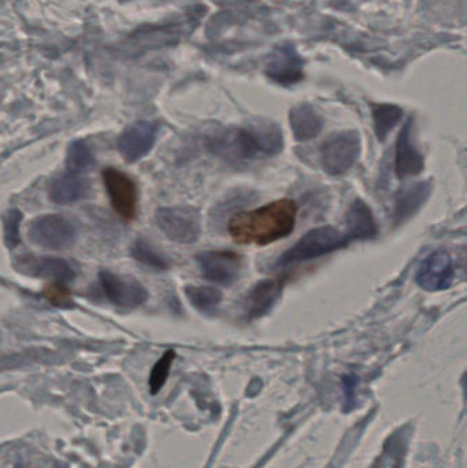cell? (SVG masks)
<instances>
[{
	"label": "cell",
	"mask_w": 467,
	"mask_h": 468,
	"mask_svg": "<svg viewBox=\"0 0 467 468\" xmlns=\"http://www.w3.org/2000/svg\"><path fill=\"white\" fill-rule=\"evenodd\" d=\"M16 468H24V465L17 464V465H16Z\"/></svg>",
	"instance_id": "cell-27"
},
{
	"label": "cell",
	"mask_w": 467,
	"mask_h": 468,
	"mask_svg": "<svg viewBox=\"0 0 467 468\" xmlns=\"http://www.w3.org/2000/svg\"><path fill=\"white\" fill-rule=\"evenodd\" d=\"M174 357H176V352L173 349H169L165 352L164 357L158 362L155 363L151 370V374H149V381L151 395H157L164 387V385L166 384Z\"/></svg>",
	"instance_id": "cell-24"
},
{
	"label": "cell",
	"mask_w": 467,
	"mask_h": 468,
	"mask_svg": "<svg viewBox=\"0 0 467 468\" xmlns=\"http://www.w3.org/2000/svg\"><path fill=\"white\" fill-rule=\"evenodd\" d=\"M184 294L195 309L203 314H211L216 311L222 303V292L216 288L188 285L184 288Z\"/></svg>",
	"instance_id": "cell-20"
},
{
	"label": "cell",
	"mask_w": 467,
	"mask_h": 468,
	"mask_svg": "<svg viewBox=\"0 0 467 468\" xmlns=\"http://www.w3.org/2000/svg\"><path fill=\"white\" fill-rule=\"evenodd\" d=\"M214 147L218 154L234 159H258L279 154L284 147V137L276 124L256 122L219 137Z\"/></svg>",
	"instance_id": "cell-2"
},
{
	"label": "cell",
	"mask_w": 467,
	"mask_h": 468,
	"mask_svg": "<svg viewBox=\"0 0 467 468\" xmlns=\"http://www.w3.org/2000/svg\"><path fill=\"white\" fill-rule=\"evenodd\" d=\"M155 221L167 239L179 244H192L201 237L202 215L194 207H164Z\"/></svg>",
	"instance_id": "cell-6"
},
{
	"label": "cell",
	"mask_w": 467,
	"mask_h": 468,
	"mask_svg": "<svg viewBox=\"0 0 467 468\" xmlns=\"http://www.w3.org/2000/svg\"><path fill=\"white\" fill-rule=\"evenodd\" d=\"M289 124L292 132L297 142H309L316 139L321 134L322 122L321 115L310 104H299L289 111Z\"/></svg>",
	"instance_id": "cell-19"
},
{
	"label": "cell",
	"mask_w": 467,
	"mask_h": 468,
	"mask_svg": "<svg viewBox=\"0 0 467 468\" xmlns=\"http://www.w3.org/2000/svg\"><path fill=\"white\" fill-rule=\"evenodd\" d=\"M454 263L448 252L439 249L425 257L416 274V282L426 292L447 290L454 282Z\"/></svg>",
	"instance_id": "cell-11"
},
{
	"label": "cell",
	"mask_w": 467,
	"mask_h": 468,
	"mask_svg": "<svg viewBox=\"0 0 467 468\" xmlns=\"http://www.w3.org/2000/svg\"><path fill=\"white\" fill-rule=\"evenodd\" d=\"M287 281H288V277L281 275V277L272 278V280L271 278L264 280L255 285L247 296L246 305H244L247 319H259L269 314L281 297Z\"/></svg>",
	"instance_id": "cell-13"
},
{
	"label": "cell",
	"mask_w": 467,
	"mask_h": 468,
	"mask_svg": "<svg viewBox=\"0 0 467 468\" xmlns=\"http://www.w3.org/2000/svg\"><path fill=\"white\" fill-rule=\"evenodd\" d=\"M197 265L207 281L231 287L243 272L244 260L234 251H207L196 257Z\"/></svg>",
	"instance_id": "cell-7"
},
{
	"label": "cell",
	"mask_w": 467,
	"mask_h": 468,
	"mask_svg": "<svg viewBox=\"0 0 467 468\" xmlns=\"http://www.w3.org/2000/svg\"><path fill=\"white\" fill-rule=\"evenodd\" d=\"M42 296L59 309H72L74 305L73 297L70 295L69 289L64 282L55 281L54 284H50L42 290Z\"/></svg>",
	"instance_id": "cell-26"
},
{
	"label": "cell",
	"mask_w": 467,
	"mask_h": 468,
	"mask_svg": "<svg viewBox=\"0 0 467 468\" xmlns=\"http://www.w3.org/2000/svg\"><path fill=\"white\" fill-rule=\"evenodd\" d=\"M131 254L134 259L142 263L144 266L151 267L154 270L164 272L170 267L169 259L159 251L158 248H155L149 240L137 239L131 248Z\"/></svg>",
	"instance_id": "cell-22"
},
{
	"label": "cell",
	"mask_w": 467,
	"mask_h": 468,
	"mask_svg": "<svg viewBox=\"0 0 467 468\" xmlns=\"http://www.w3.org/2000/svg\"><path fill=\"white\" fill-rule=\"evenodd\" d=\"M103 181L114 211L125 221L134 219L137 212V188L134 180L119 170L107 167L103 172Z\"/></svg>",
	"instance_id": "cell-9"
},
{
	"label": "cell",
	"mask_w": 467,
	"mask_h": 468,
	"mask_svg": "<svg viewBox=\"0 0 467 468\" xmlns=\"http://www.w3.org/2000/svg\"><path fill=\"white\" fill-rule=\"evenodd\" d=\"M349 242H352L348 234L334 226L316 227L307 232L296 244L287 249L279 257L277 265L288 266L295 263L316 259V257L339 251L341 248L348 247Z\"/></svg>",
	"instance_id": "cell-3"
},
{
	"label": "cell",
	"mask_w": 467,
	"mask_h": 468,
	"mask_svg": "<svg viewBox=\"0 0 467 468\" xmlns=\"http://www.w3.org/2000/svg\"><path fill=\"white\" fill-rule=\"evenodd\" d=\"M424 167V157L413 142V119H410L402 127L396 140L394 173L398 175V179L403 180L418 175Z\"/></svg>",
	"instance_id": "cell-14"
},
{
	"label": "cell",
	"mask_w": 467,
	"mask_h": 468,
	"mask_svg": "<svg viewBox=\"0 0 467 468\" xmlns=\"http://www.w3.org/2000/svg\"><path fill=\"white\" fill-rule=\"evenodd\" d=\"M266 74L277 84L288 87L303 79V62L291 46L279 47L267 64Z\"/></svg>",
	"instance_id": "cell-15"
},
{
	"label": "cell",
	"mask_w": 467,
	"mask_h": 468,
	"mask_svg": "<svg viewBox=\"0 0 467 468\" xmlns=\"http://www.w3.org/2000/svg\"><path fill=\"white\" fill-rule=\"evenodd\" d=\"M297 206L281 199L251 211H241L229 219L228 232L237 244L264 245L286 239L294 232Z\"/></svg>",
	"instance_id": "cell-1"
},
{
	"label": "cell",
	"mask_w": 467,
	"mask_h": 468,
	"mask_svg": "<svg viewBox=\"0 0 467 468\" xmlns=\"http://www.w3.org/2000/svg\"><path fill=\"white\" fill-rule=\"evenodd\" d=\"M361 155V136L356 130L332 134L322 142L319 159L325 173L333 177L346 174Z\"/></svg>",
	"instance_id": "cell-4"
},
{
	"label": "cell",
	"mask_w": 467,
	"mask_h": 468,
	"mask_svg": "<svg viewBox=\"0 0 467 468\" xmlns=\"http://www.w3.org/2000/svg\"><path fill=\"white\" fill-rule=\"evenodd\" d=\"M12 266L19 274L34 278H49V280L64 282V284L72 281L76 277L72 265L61 257L25 254L16 257L12 262Z\"/></svg>",
	"instance_id": "cell-10"
},
{
	"label": "cell",
	"mask_w": 467,
	"mask_h": 468,
	"mask_svg": "<svg viewBox=\"0 0 467 468\" xmlns=\"http://www.w3.org/2000/svg\"><path fill=\"white\" fill-rule=\"evenodd\" d=\"M94 154L84 142L77 140L69 145L66 160H65L67 173L81 175L82 173L88 172L94 166Z\"/></svg>",
	"instance_id": "cell-23"
},
{
	"label": "cell",
	"mask_w": 467,
	"mask_h": 468,
	"mask_svg": "<svg viewBox=\"0 0 467 468\" xmlns=\"http://www.w3.org/2000/svg\"><path fill=\"white\" fill-rule=\"evenodd\" d=\"M99 281L107 299L122 309H137L149 299L146 287L134 278L102 270Z\"/></svg>",
	"instance_id": "cell-8"
},
{
	"label": "cell",
	"mask_w": 467,
	"mask_h": 468,
	"mask_svg": "<svg viewBox=\"0 0 467 468\" xmlns=\"http://www.w3.org/2000/svg\"><path fill=\"white\" fill-rule=\"evenodd\" d=\"M158 134V124L137 121L127 127L119 139V150L127 164H134L149 154Z\"/></svg>",
	"instance_id": "cell-12"
},
{
	"label": "cell",
	"mask_w": 467,
	"mask_h": 468,
	"mask_svg": "<svg viewBox=\"0 0 467 468\" xmlns=\"http://www.w3.org/2000/svg\"><path fill=\"white\" fill-rule=\"evenodd\" d=\"M432 194V184L429 181L417 182L404 188L394 197V222L403 225L410 218L421 210Z\"/></svg>",
	"instance_id": "cell-16"
},
{
	"label": "cell",
	"mask_w": 467,
	"mask_h": 468,
	"mask_svg": "<svg viewBox=\"0 0 467 468\" xmlns=\"http://www.w3.org/2000/svg\"><path fill=\"white\" fill-rule=\"evenodd\" d=\"M374 132L379 142H386L389 132L394 129L403 117V111L394 104H374L373 110Z\"/></svg>",
	"instance_id": "cell-21"
},
{
	"label": "cell",
	"mask_w": 467,
	"mask_h": 468,
	"mask_svg": "<svg viewBox=\"0 0 467 468\" xmlns=\"http://www.w3.org/2000/svg\"><path fill=\"white\" fill-rule=\"evenodd\" d=\"M346 233L351 242L373 239L379 233L373 212L361 199L356 200L349 206L346 215Z\"/></svg>",
	"instance_id": "cell-18"
},
{
	"label": "cell",
	"mask_w": 467,
	"mask_h": 468,
	"mask_svg": "<svg viewBox=\"0 0 467 468\" xmlns=\"http://www.w3.org/2000/svg\"><path fill=\"white\" fill-rule=\"evenodd\" d=\"M89 192V185L81 175L59 174L50 182L49 197L55 204H73L79 200L84 199Z\"/></svg>",
	"instance_id": "cell-17"
},
{
	"label": "cell",
	"mask_w": 467,
	"mask_h": 468,
	"mask_svg": "<svg viewBox=\"0 0 467 468\" xmlns=\"http://www.w3.org/2000/svg\"><path fill=\"white\" fill-rule=\"evenodd\" d=\"M22 214L17 209H10L4 212V244L7 248L12 249L19 245L21 236H19V229H21Z\"/></svg>",
	"instance_id": "cell-25"
},
{
	"label": "cell",
	"mask_w": 467,
	"mask_h": 468,
	"mask_svg": "<svg viewBox=\"0 0 467 468\" xmlns=\"http://www.w3.org/2000/svg\"><path fill=\"white\" fill-rule=\"evenodd\" d=\"M27 239L51 251H64L76 242L77 232L69 218L47 214L34 218L27 230Z\"/></svg>",
	"instance_id": "cell-5"
}]
</instances>
